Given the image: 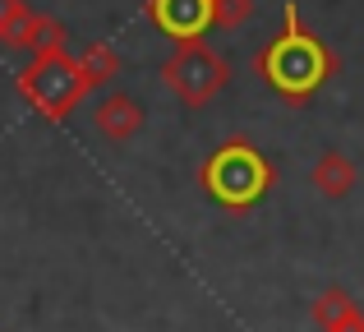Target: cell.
<instances>
[{
	"label": "cell",
	"mask_w": 364,
	"mask_h": 332,
	"mask_svg": "<svg viewBox=\"0 0 364 332\" xmlns=\"http://www.w3.org/2000/svg\"><path fill=\"white\" fill-rule=\"evenodd\" d=\"M346 309H355V300H350L346 287H323L318 296H314V309H309V314H314V323H318V328H332L341 314H346Z\"/></svg>",
	"instance_id": "obj_10"
},
{
	"label": "cell",
	"mask_w": 364,
	"mask_h": 332,
	"mask_svg": "<svg viewBox=\"0 0 364 332\" xmlns=\"http://www.w3.org/2000/svg\"><path fill=\"white\" fill-rule=\"evenodd\" d=\"M309 185L318 189L323 198H332V203H341V198L355 189V162H350L346 153H337V148H328V153L314 162L309 171Z\"/></svg>",
	"instance_id": "obj_7"
},
{
	"label": "cell",
	"mask_w": 364,
	"mask_h": 332,
	"mask_svg": "<svg viewBox=\"0 0 364 332\" xmlns=\"http://www.w3.org/2000/svg\"><path fill=\"white\" fill-rule=\"evenodd\" d=\"M92 125H97V134L107 139V144H129V139L143 134L148 111H143V102L129 97V92H107V97L97 102V111H92Z\"/></svg>",
	"instance_id": "obj_6"
},
{
	"label": "cell",
	"mask_w": 364,
	"mask_h": 332,
	"mask_svg": "<svg viewBox=\"0 0 364 332\" xmlns=\"http://www.w3.org/2000/svg\"><path fill=\"white\" fill-rule=\"evenodd\" d=\"M254 14V0H213V28H240Z\"/></svg>",
	"instance_id": "obj_11"
},
{
	"label": "cell",
	"mask_w": 364,
	"mask_h": 332,
	"mask_svg": "<svg viewBox=\"0 0 364 332\" xmlns=\"http://www.w3.org/2000/svg\"><path fill=\"white\" fill-rule=\"evenodd\" d=\"M263 83L286 102V107H304V102L318 97V88H328L332 74H337V55L323 42L318 33H309L300 18V5L286 0L282 5V28H277L272 42L258 46L254 55Z\"/></svg>",
	"instance_id": "obj_1"
},
{
	"label": "cell",
	"mask_w": 364,
	"mask_h": 332,
	"mask_svg": "<svg viewBox=\"0 0 364 332\" xmlns=\"http://www.w3.org/2000/svg\"><path fill=\"white\" fill-rule=\"evenodd\" d=\"M161 83H166L189 111H203L213 97L226 92V83H231V60H226L213 42H203V37H185V42H176V51L161 65Z\"/></svg>",
	"instance_id": "obj_4"
},
{
	"label": "cell",
	"mask_w": 364,
	"mask_h": 332,
	"mask_svg": "<svg viewBox=\"0 0 364 332\" xmlns=\"http://www.w3.org/2000/svg\"><path fill=\"white\" fill-rule=\"evenodd\" d=\"M198 185L226 213H254L277 185V171L258 153V144H249L245 134H231L226 144L213 148V157L198 171Z\"/></svg>",
	"instance_id": "obj_2"
},
{
	"label": "cell",
	"mask_w": 364,
	"mask_h": 332,
	"mask_svg": "<svg viewBox=\"0 0 364 332\" xmlns=\"http://www.w3.org/2000/svg\"><path fill=\"white\" fill-rule=\"evenodd\" d=\"M9 46H18V51H55V46H70V33H65V23L60 18H51V14H28L23 18V28H18L14 37H9Z\"/></svg>",
	"instance_id": "obj_8"
},
{
	"label": "cell",
	"mask_w": 364,
	"mask_h": 332,
	"mask_svg": "<svg viewBox=\"0 0 364 332\" xmlns=\"http://www.w3.org/2000/svg\"><path fill=\"white\" fill-rule=\"evenodd\" d=\"M148 18L171 42L203 37L213 28V0H148Z\"/></svg>",
	"instance_id": "obj_5"
},
{
	"label": "cell",
	"mask_w": 364,
	"mask_h": 332,
	"mask_svg": "<svg viewBox=\"0 0 364 332\" xmlns=\"http://www.w3.org/2000/svg\"><path fill=\"white\" fill-rule=\"evenodd\" d=\"M33 14V5L28 0H0V42L9 46V37L23 28V18Z\"/></svg>",
	"instance_id": "obj_12"
},
{
	"label": "cell",
	"mask_w": 364,
	"mask_h": 332,
	"mask_svg": "<svg viewBox=\"0 0 364 332\" xmlns=\"http://www.w3.org/2000/svg\"><path fill=\"white\" fill-rule=\"evenodd\" d=\"M79 70H83V79H88V88H102V83L120 79V51L111 42H92V46H83Z\"/></svg>",
	"instance_id": "obj_9"
},
{
	"label": "cell",
	"mask_w": 364,
	"mask_h": 332,
	"mask_svg": "<svg viewBox=\"0 0 364 332\" xmlns=\"http://www.w3.org/2000/svg\"><path fill=\"white\" fill-rule=\"evenodd\" d=\"M88 79L79 70V55H70V46L55 51H37L33 60L18 70V97L46 120H65L83 97H88Z\"/></svg>",
	"instance_id": "obj_3"
},
{
	"label": "cell",
	"mask_w": 364,
	"mask_h": 332,
	"mask_svg": "<svg viewBox=\"0 0 364 332\" xmlns=\"http://www.w3.org/2000/svg\"><path fill=\"white\" fill-rule=\"evenodd\" d=\"M323 332H364V309L355 305V309H346V314L337 318L332 328H323Z\"/></svg>",
	"instance_id": "obj_13"
}]
</instances>
